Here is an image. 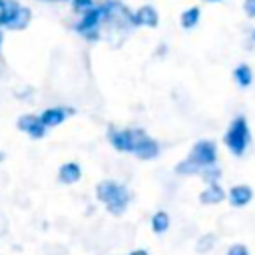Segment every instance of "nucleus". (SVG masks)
Segmentation results:
<instances>
[{
  "label": "nucleus",
  "mask_w": 255,
  "mask_h": 255,
  "mask_svg": "<svg viewBox=\"0 0 255 255\" xmlns=\"http://www.w3.org/2000/svg\"><path fill=\"white\" fill-rule=\"evenodd\" d=\"M251 38H253V42H255V30H253V34H251Z\"/></svg>",
  "instance_id": "nucleus-25"
},
{
  "label": "nucleus",
  "mask_w": 255,
  "mask_h": 255,
  "mask_svg": "<svg viewBox=\"0 0 255 255\" xmlns=\"http://www.w3.org/2000/svg\"><path fill=\"white\" fill-rule=\"evenodd\" d=\"M94 6H96V2H94V0H72V8H74L76 12H80V14L90 12Z\"/></svg>",
  "instance_id": "nucleus-18"
},
{
  "label": "nucleus",
  "mask_w": 255,
  "mask_h": 255,
  "mask_svg": "<svg viewBox=\"0 0 255 255\" xmlns=\"http://www.w3.org/2000/svg\"><path fill=\"white\" fill-rule=\"evenodd\" d=\"M251 199H253V189L249 185H245V183L233 185L229 189V203L233 207H245Z\"/></svg>",
  "instance_id": "nucleus-11"
},
{
  "label": "nucleus",
  "mask_w": 255,
  "mask_h": 255,
  "mask_svg": "<svg viewBox=\"0 0 255 255\" xmlns=\"http://www.w3.org/2000/svg\"><path fill=\"white\" fill-rule=\"evenodd\" d=\"M102 24H104V8H102V4H96L90 12L82 14L80 22L76 24V32L80 36H84L86 40L96 42V40H100Z\"/></svg>",
  "instance_id": "nucleus-7"
},
{
  "label": "nucleus",
  "mask_w": 255,
  "mask_h": 255,
  "mask_svg": "<svg viewBox=\"0 0 255 255\" xmlns=\"http://www.w3.org/2000/svg\"><path fill=\"white\" fill-rule=\"evenodd\" d=\"M205 2H219V0H205Z\"/></svg>",
  "instance_id": "nucleus-26"
},
{
  "label": "nucleus",
  "mask_w": 255,
  "mask_h": 255,
  "mask_svg": "<svg viewBox=\"0 0 255 255\" xmlns=\"http://www.w3.org/2000/svg\"><path fill=\"white\" fill-rule=\"evenodd\" d=\"M32 20V10L18 0H0V28L24 30Z\"/></svg>",
  "instance_id": "nucleus-4"
},
{
  "label": "nucleus",
  "mask_w": 255,
  "mask_h": 255,
  "mask_svg": "<svg viewBox=\"0 0 255 255\" xmlns=\"http://www.w3.org/2000/svg\"><path fill=\"white\" fill-rule=\"evenodd\" d=\"M129 255H147V251H143V249H137V251H131Z\"/></svg>",
  "instance_id": "nucleus-22"
},
{
  "label": "nucleus",
  "mask_w": 255,
  "mask_h": 255,
  "mask_svg": "<svg viewBox=\"0 0 255 255\" xmlns=\"http://www.w3.org/2000/svg\"><path fill=\"white\" fill-rule=\"evenodd\" d=\"M233 78H235V82H237L241 88H247V86L253 82V72H251V68H249L247 64H239V66L233 70Z\"/></svg>",
  "instance_id": "nucleus-14"
},
{
  "label": "nucleus",
  "mask_w": 255,
  "mask_h": 255,
  "mask_svg": "<svg viewBox=\"0 0 255 255\" xmlns=\"http://www.w3.org/2000/svg\"><path fill=\"white\" fill-rule=\"evenodd\" d=\"M219 175H221V169L219 167H209V169H205L203 173H201V177L207 181V185H211V183H217V179H219Z\"/></svg>",
  "instance_id": "nucleus-19"
},
{
  "label": "nucleus",
  "mask_w": 255,
  "mask_h": 255,
  "mask_svg": "<svg viewBox=\"0 0 255 255\" xmlns=\"http://www.w3.org/2000/svg\"><path fill=\"white\" fill-rule=\"evenodd\" d=\"M199 16H201V10H199L197 6H191V8H187V10L181 14L179 22H181V26H183L185 30H191V28L199 22Z\"/></svg>",
  "instance_id": "nucleus-15"
},
{
  "label": "nucleus",
  "mask_w": 255,
  "mask_h": 255,
  "mask_svg": "<svg viewBox=\"0 0 255 255\" xmlns=\"http://www.w3.org/2000/svg\"><path fill=\"white\" fill-rule=\"evenodd\" d=\"M159 22V16L155 12L153 6L145 4V6H139L135 12H133V26H147V28H155Z\"/></svg>",
  "instance_id": "nucleus-10"
},
{
  "label": "nucleus",
  "mask_w": 255,
  "mask_h": 255,
  "mask_svg": "<svg viewBox=\"0 0 255 255\" xmlns=\"http://www.w3.org/2000/svg\"><path fill=\"white\" fill-rule=\"evenodd\" d=\"M225 255H251V253H249L247 245H243V243H235V245H231V247L227 249Z\"/></svg>",
  "instance_id": "nucleus-20"
},
{
  "label": "nucleus",
  "mask_w": 255,
  "mask_h": 255,
  "mask_svg": "<svg viewBox=\"0 0 255 255\" xmlns=\"http://www.w3.org/2000/svg\"><path fill=\"white\" fill-rule=\"evenodd\" d=\"M104 8V24L110 30H120V32H128L129 28H133V12L120 0H106L102 4Z\"/></svg>",
  "instance_id": "nucleus-5"
},
{
  "label": "nucleus",
  "mask_w": 255,
  "mask_h": 255,
  "mask_svg": "<svg viewBox=\"0 0 255 255\" xmlns=\"http://www.w3.org/2000/svg\"><path fill=\"white\" fill-rule=\"evenodd\" d=\"M2 40H4V34H2V30H0V48H2Z\"/></svg>",
  "instance_id": "nucleus-24"
},
{
  "label": "nucleus",
  "mask_w": 255,
  "mask_h": 255,
  "mask_svg": "<svg viewBox=\"0 0 255 255\" xmlns=\"http://www.w3.org/2000/svg\"><path fill=\"white\" fill-rule=\"evenodd\" d=\"M80 177H82V169H80V165L74 163V161L64 163V165L60 167V171H58V179H60L62 183H66V185L76 183Z\"/></svg>",
  "instance_id": "nucleus-13"
},
{
  "label": "nucleus",
  "mask_w": 255,
  "mask_h": 255,
  "mask_svg": "<svg viewBox=\"0 0 255 255\" xmlns=\"http://www.w3.org/2000/svg\"><path fill=\"white\" fill-rule=\"evenodd\" d=\"M18 129L28 133L32 139H42L46 135V126L42 124L40 116H32V114H24L18 118Z\"/></svg>",
  "instance_id": "nucleus-8"
},
{
  "label": "nucleus",
  "mask_w": 255,
  "mask_h": 255,
  "mask_svg": "<svg viewBox=\"0 0 255 255\" xmlns=\"http://www.w3.org/2000/svg\"><path fill=\"white\" fill-rule=\"evenodd\" d=\"M108 139L118 151L133 153L139 159H153L159 155V143L153 137H149L141 128H128V129L110 128Z\"/></svg>",
  "instance_id": "nucleus-1"
},
{
  "label": "nucleus",
  "mask_w": 255,
  "mask_h": 255,
  "mask_svg": "<svg viewBox=\"0 0 255 255\" xmlns=\"http://www.w3.org/2000/svg\"><path fill=\"white\" fill-rule=\"evenodd\" d=\"M225 199V191L219 183H211L207 185L201 193H199V201L205 203V205H213V203H221Z\"/></svg>",
  "instance_id": "nucleus-12"
},
{
  "label": "nucleus",
  "mask_w": 255,
  "mask_h": 255,
  "mask_svg": "<svg viewBox=\"0 0 255 255\" xmlns=\"http://www.w3.org/2000/svg\"><path fill=\"white\" fill-rule=\"evenodd\" d=\"M243 10L247 12V16L255 18V0H245L243 2Z\"/></svg>",
  "instance_id": "nucleus-21"
},
{
  "label": "nucleus",
  "mask_w": 255,
  "mask_h": 255,
  "mask_svg": "<svg viewBox=\"0 0 255 255\" xmlns=\"http://www.w3.org/2000/svg\"><path fill=\"white\" fill-rule=\"evenodd\" d=\"M40 2H66V0H40Z\"/></svg>",
  "instance_id": "nucleus-23"
},
{
  "label": "nucleus",
  "mask_w": 255,
  "mask_h": 255,
  "mask_svg": "<svg viewBox=\"0 0 255 255\" xmlns=\"http://www.w3.org/2000/svg\"><path fill=\"white\" fill-rule=\"evenodd\" d=\"M96 195L98 199L106 205V209L112 215H122L129 203V191L126 185L112 181V179H104L98 183L96 187Z\"/></svg>",
  "instance_id": "nucleus-3"
},
{
  "label": "nucleus",
  "mask_w": 255,
  "mask_h": 255,
  "mask_svg": "<svg viewBox=\"0 0 255 255\" xmlns=\"http://www.w3.org/2000/svg\"><path fill=\"white\" fill-rule=\"evenodd\" d=\"M167 227H169V215H167L165 211L153 213V217H151V229H153L155 233H165Z\"/></svg>",
  "instance_id": "nucleus-16"
},
{
  "label": "nucleus",
  "mask_w": 255,
  "mask_h": 255,
  "mask_svg": "<svg viewBox=\"0 0 255 255\" xmlns=\"http://www.w3.org/2000/svg\"><path fill=\"white\" fill-rule=\"evenodd\" d=\"M74 114H76L74 108H46V110L40 114V120H42V124H44L46 129H48V128L60 126L66 118H70V116H74Z\"/></svg>",
  "instance_id": "nucleus-9"
},
{
  "label": "nucleus",
  "mask_w": 255,
  "mask_h": 255,
  "mask_svg": "<svg viewBox=\"0 0 255 255\" xmlns=\"http://www.w3.org/2000/svg\"><path fill=\"white\" fill-rule=\"evenodd\" d=\"M197 251L199 253H207V251H211L213 247H215V235L213 233H205V235H201L199 239H197Z\"/></svg>",
  "instance_id": "nucleus-17"
},
{
  "label": "nucleus",
  "mask_w": 255,
  "mask_h": 255,
  "mask_svg": "<svg viewBox=\"0 0 255 255\" xmlns=\"http://www.w3.org/2000/svg\"><path fill=\"white\" fill-rule=\"evenodd\" d=\"M249 139H251V135H249V124H247L245 116H237V118L229 124L223 141H225L227 149H229L233 155L239 157V155L245 153V149H247V145H249Z\"/></svg>",
  "instance_id": "nucleus-6"
},
{
  "label": "nucleus",
  "mask_w": 255,
  "mask_h": 255,
  "mask_svg": "<svg viewBox=\"0 0 255 255\" xmlns=\"http://www.w3.org/2000/svg\"><path fill=\"white\" fill-rule=\"evenodd\" d=\"M215 161H217V145L211 139H199L191 147L187 157L175 165V173H179V175H195V173H199L201 175L205 169L213 167Z\"/></svg>",
  "instance_id": "nucleus-2"
}]
</instances>
